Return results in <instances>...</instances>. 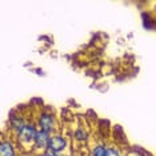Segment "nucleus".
Listing matches in <instances>:
<instances>
[{
  "mask_svg": "<svg viewBox=\"0 0 156 156\" xmlns=\"http://www.w3.org/2000/svg\"><path fill=\"white\" fill-rule=\"evenodd\" d=\"M37 126L35 123V120H28L26 123V126L17 132L15 136H12L15 141L19 145V148H24V150H34V144H35V137L37 133Z\"/></svg>",
  "mask_w": 156,
  "mask_h": 156,
  "instance_id": "f03ea898",
  "label": "nucleus"
},
{
  "mask_svg": "<svg viewBox=\"0 0 156 156\" xmlns=\"http://www.w3.org/2000/svg\"><path fill=\"white\" fill-rule=\"evenodd\" d=\"M34 72H36V75H37V76H44V75H45L44 71H43V69H40V68H35V69H34Z\"/></svg>",
  "mask_w": 156,
  "mask_h": 156,
  "instance_id": "f8f14e48",
  "label": "nucleus"
},
{
  "mask_svg": "<svg viewBox=\"0 0 156 156\" xmlns=\"http://www.w3.org/2000/svg\"><path fill=\"white\" fill-rule=\"evenodd\" d=\"M129 154L135 155V156H152L150 151H147L145 148L140 147V145H133V147H131Z\"/></svg>",
  "mask_w": 156,
  "mask_h": 156,
  "instance_id": "9d476101",
  "label": "nucleus"
},
{
  "mask_svg": "<svg viewBox=\"0 0 156 156\" xmlns=\"http://www.w3.org/2000/svg\"><path fill=\"white\" fill-rule=\"evenodd\" d=\"M49 139H51V135L44 132V131H37L36 137H35V144H34V152L37 154H43L44 151L48 150V144H49Z\"/></svg>",
  "mask_w": 156,
  "mask_h": 156,
  "instance_id": "423d86ee",
  "label": "nucleus"
},
{
  "mask_svg": "<svg viewBox=\"0 0 156 156\" xmlns=\"http://www.w3.org/2000/svg\"><path fill=\"white\" fill-rule=\"evenodd\" d=\"M15 112L16 111L13 109L8 116V128L12 132V136H15V135L19 132V131L26 126V123L28 122V120L24 119L23 113H15Z\"/></svg>",
  "mask_w": 156,
  "mask_h": 156,
  "instance_id": "39448f33",
  "label": "nucleus"
},
{
  "mask_svg": "<svg viewBox=\"0 0 156 156\" xmlns=\"http://www.w3.org/2000/svg\"><path fill=\"white\" fill-rule=\"evenodd\" d=\"M19 145L12 136H5L3 133L2 140H0V156H17Z\"/></svg>",
  "mask_w": 156,
  "mask_h": 156,
  "instance_id": "20e7f679",
  "label": "nucleus"
},
{
  "mask_svg": "<svg viewBox=\"0 0 156 156\" xmlns=\"http://www.w3.org/2000/svg\"><path fill=\"white\" fill-rule=\"evenodd\" d=\"M68 147H69V139L66 133H63L62 131H58V132L51 135V139H49V144H48V151L63 155L67 152Z\"/></svg>",
  "mask_w": 156,
  "mask_h": 156,
  "instance_id": "7ed1b4c3",
  "label": "nucleus"
},
{
  "mask_svg": "<svg viewBox=\"0 0 156 156\" xmlns=\"http://www.w3.org/2000/svg\"><path fill=\"white\" fill-rule=\"evenodd\" d=\"M107 156H124V152L122 147L118 144H108Z\"/></svg>",
  "mask_w": 156,
  "mask_h": 156,
  "instance_id": "1a4fd4ad",
  "label": "nucleus"
},
{
  "mask_svg": "<svg viewBox=\"0 0 156 156\" xmlns=\"http://www.w3.org/2000/svg\"><path fill=\"white\" fill-rule=\"evenodd\" d=\"M40 156H62V155H59V154H55V152H52V151H44L43 154H41Z\"/></svg>",
  "mask_w": 156,
  "mask_h": 156,
  "instance_id": "9b49d317",
  "label": "nucleus"
},
{
  "mask_svg": "<svg viewBox=\"0 0 156 156\" xmlns=\"http://www.w3.org/2000/svg\"><path fill=\"white\" fill-rule=\"evenodd\" d=\"M124 156H132V155H131V154H127V155H124Z\"/></svg>",
  "mask_w": 156,
  "mask_h": 156,
  "instance_id": "ddd939ff",
  "label": "nucleus"
},
{
  "mask_svg": "<svg viewBox=\"0 0 156 156\" xmlns=\"http://www.w3.org/2000/svg\"><path fill=\"white\" fill-rule=\"evenodd\" d=\"M35 123L37 126V129L44 131L49 135L60 131V122L58 119V116L54 112L48 111V109H39L35 116Z\"/></svg>",
  "mask_w": 156,
  "mask_h": 156,
  "instance_id": "f257e3e1",
  "label": "nucleus"
},
{
  "mask_svg": "<svg viewBox=\"0 0 156 156\" xmlns=\"http://www.w3.org/2000/svg\"><path fill=\"white\" fill-rule=\"evenodd\" d=\"M72 139L75 140V141H77V143L84 144V143H87V141L90 140V132L87 131L86 127L79 126V127H76L75 131H73Z\"/></svg>",
  "mask_w": 156,
  "mask_h": 156,
  "instance_id": "0eeeda50",
  "label": "nucleus"
},
{
  "mask_svg": "<svg viewBox=\"0 0 156 156\" xmlns=\"http://www.w3.org/2000/svg\"><path fill=\"white\" fill-rule=\"evenodd\" d=\"M108 144L103 141H95L90 148V156H107Z\"/></svg>",
  "mask_w": 156,
  "mask_h": 156,
  "instance_id": "6e6552de",
  "label": "nucleus"
}]
</instances>
